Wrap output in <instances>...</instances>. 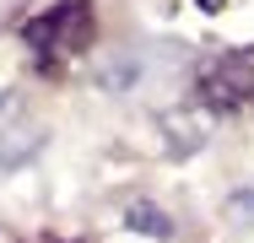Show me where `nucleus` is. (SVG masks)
I'll return each mask as SVG.
<instances>
[{
    "instance_id": "1",
    "label": "nucleus",
    "mask_w": 254,
    "mask_h": 243,
    "mask_svg": "<svg viewBox=\"0 0 254 243\" xmlns=\"http://www.w3.org/2000/svg\"><path fill=\"white\" fill-rule=\"evenodd\" d=\"M81 33H87V5H81V0H65V5L44 11V16L27 27V44L44 49V54H60V49L81 44Z\"/></svg>"
},
{
    "instance_id": "2",
    "label": "nucleus",
    "mask_w": 254,
    "mask_h": 243,
    "mask_svg": "<svg viewBox=\"0 0 254 243\" xmlns=\"http://www.w3.org/2000/svg\"><path fill=\"white\" fill-rule=\"evenodd\" d=\"M205 87H216L222 97L249 92V87H254V54H233V60H222V65H216V76H211Z\"/></svg>"
},
{
    "instance_id": "3",
    "label": "nucleus",
    "mask_w": 254,
    "mask_h": 243,
    "mask_svg": "<svg viewBox=\"0 0 254 243\" xmlns=\"http://www.w3.org/2000/svg\"><path fill=\"white\" fill-rule=\"evenodd\" d=\"M125 222H130L135 233H152V238H168V233H173V222H168L157 205H130V216H125Z\"/></svg>"
},
{
    "instance_id": "4",
    "label": "nucleus",
    "mask_w": 254,
    "mask_h": 243,
    "mask_svg": "<svg viewBox=\"0 0 254 243\" xmlns=\"http://www.w3.org/2000/svg\"><path fill=\"white\" fill-rule=\"evenodd\" d=\"M200 5H205V11H216V5H222V0H200Z\"/></svg>"
}]
</instances>
